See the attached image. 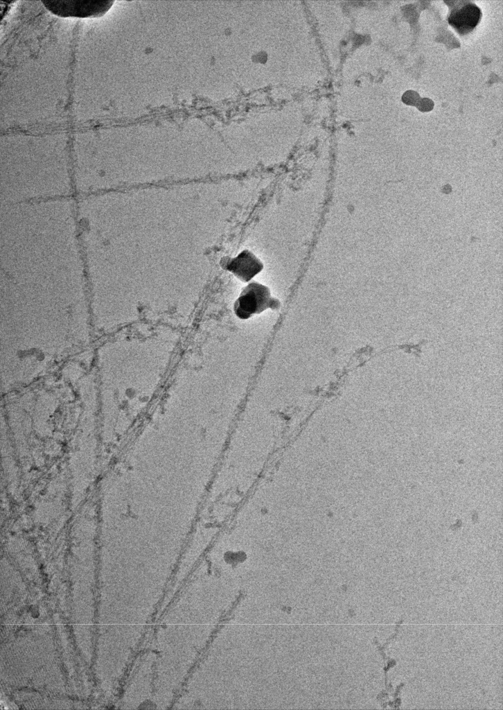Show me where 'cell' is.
Here are the masks:
<instances>
[{
	"instance_id": "cell-1",
	"label": "cell",
	"mask_w": 503,
	"mask_h": 710,
	"mask_svg": "<svg viewBox=\"0 0 503 710\" xmlns=\"http://www.w3.org/2000/svg\"><path fill=\"white\" fill-rule=\"evenodd\" d=\"M280 304L277 299L272 297L267 286L252 282L242 288L234 302L233 311L238 318L246 320L269 308L277 309Z\"/></svg>"
},
{
	"instance_id": "cell-2",
	"label": "cell",
	"mask_w": 503,
	"mask_h": 710,
	"mask_svg": "<svg viewBox=\"0 0 503 710\" xmlns=\"http://www.w3.org/2000/svg\"><path fill=\"white\" fill-rule=\"evenodd\" d=\"M42 3L52 13L60 17H96L103 15L114 1H43Z\"/></svg>"
},
{
	"instance_id": "cell-3",
	"label": "cell",
	"mask_w": 503,
	"mask_h": 710,
	"mask_svg": "<svg viewBox=\"0 0 503 710\" xmlns=\"http://www.w3.org/2000/svg\"><path fill=\"white\" fill-rule=\"evenodd\" d=\"M445 3L450 8L448 23L459 34H468L476 28L481 19L482 12L475 3L470 1Z\"/></svg>"
},
{
	"instance_id": "cell-4",
	"label": "cell",
	"mask_w": 503,
	"mask_h": 710,
	"mask_svg": "<svg viewBox=\"0 0 503 710\" xmlns=\"http://www.w3.org/2000/svg\"><path fill=\"white\" fill-rule=\"evenodd\" d=\"M222 268L233 273L243 282H249L263 269L262 261L251 251L244 250L233 258L223 257Z\"/></svg>"
}]
</instances>
